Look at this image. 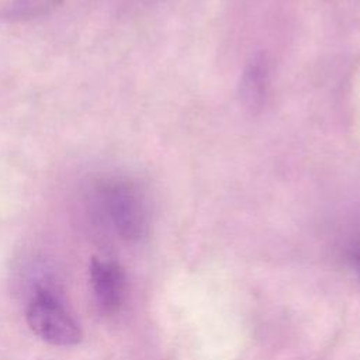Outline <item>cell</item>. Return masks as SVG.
Here are the masks:
<instances>
[{
  "instance_id": "6da1fadb",
  "label": "cell",
  "mask_w": 360,
  "mask_h": 360,
  "mask_svg": "<svg viewBox=\"0 0 360 360\" xmlns=\"http://www.w3.org/2000/svg\"><path fill=\"white\" fill-rule=\"evenodd\" d=\"M96 195L120 238L138 242L146 235L149 226L148 205L136 184L122 177H107L97 184Z\"/></svg>"
},
{
  "instance_id": "7a4b0ae2",
  "label": "cell",
  "mask_w": 360,
  "mask_h": 360,
  "mask_svg": "<svg viewBox=\"0 0 360 360\" xmlns=\"http://www.w3.org/2000/svg\"><path fill=\"white\" fill-rule=\"evenodd\" d=\"M25 318L30 329L49 345L75 346L83 338L79 323L49 285H35L27 304Z\"/></svg>"
},
{
  "instance_id": "3957f363",
  "label": "cell",
  "mask_w": 360,
  "mask_h": 360,
  "mask_svg": "<svg viewBox=\"0 0 360 360\" xmlns=\"http://www.w3.org/2000/svg\"><path fill=\"white\" fill-rule=\"evenodd\" d=\"M90 287L94 301L104 315L117 314L127 298L128 281L122 266L114 260L91 257Z\"/></svg>"
},
{
  "instance_id": "277c9868",
  "label": "cell",
  "mask_w": 360,
  "mask_h": 360,
  "mask_svg": "<svg viewBox=\"0 0 360 360\" xmlns=\"http://www.w3.org/2000/svg\"><path fill=\"white\" fill-rule=\"evenodd\" d=\"M269 87V63L264 55L259 53L245 66L240 83H239V96L245 108L257 114L266 101Z\"/></svg>"
},
{
  "instance_id": "5b68a950",
  "label": "cell",
  "mask_w": 360,
  "mask_h": 360,
  "mask_svg": "<svg viewBox=\"0 0 360 360\" xmlns=\"http://www.w3.org/2000/svg\"><path fill=\"white\" fill-rule=\"evenodd\" d=\"M63 0H8L1 15L10 21H30L52 13Z\"/></svg>"
},
{
  "instance_id": "8992f818",
  "label": "cell",
  "mask_w": 360,
  "mask_h": 360,
  "mask_svg": "<svg viewBox=\"0 0 360 360\" xmlns=\"http://www.w3.org/2000/svg\"><path fill=\"white\" fill-rule=\"evenodd\" d=\"M347 259H349V263H350L352 269L354 270L356 276L360 278V242H356L350 246Z\"/></svg>"
}]
</instances>
